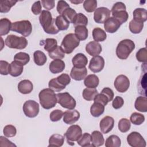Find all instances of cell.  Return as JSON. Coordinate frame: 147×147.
<instances>
[{
	"label": "cell",
	"instance_id": "cell-61",
	"mask_svg": "<svg viewBox=\"0 0 147 147\" xmlns=\"http://www.w3.org/2000/svg\"><path fill=\"white\" fill-rule=\"evenodd\" d=\"M0 142H5V143L0 144L1 146H16L15 144H13L7 138L3 136L0 137Z\"/></svg>",
	"mask_w": 147,
	"mask_h": 147
},
{
	"label": "cell",
	"instance_id": "cell-32",
	"mask_svg": "<svg viewBox=\"0 0 147 147\" xmlns=\"http://www.w3.org/2000/svg\"><path fill=\"white\" fill-rule=\"evenodd\" d=\"M77 38L81 41L86 40L88 36L87 28L84 26H78L75 27V33Z\"/></svg>",
	"mask_w": 147,
	"mask_h": 147
},
{
	"label": "cell",
	"instance_id": "cell-31",
	"mask_svg": "<svg viewBox=\"0 0 147 147\" xmlns=\"http://www.w3.org/2000/svg\"><path fill=\"white\" fill-rule=\"evenodd\" d=\"M105 106L103 104L94 102L90 107V113L94 117H99L105 111Z\"/></svg>",
	"mask_w": 147,
	"mask_h": 147
},
{
	"label": "cell",
	"instance_id": "cell-26",
	"mask_svg": "<svg viewBox=\"0 0 147 147\" xmlns=\"http://www.w3.org/2000/svg\"><path fill=\"white\" fill-rule=\"evenodd\" d=\"M40 44L44 46V48L45 51L48 52H50L57 47V41L55 38H48L44 40L40 41Z\"/></svg>",
	"mask_w": 147,
	"mask_h": 147
},
{
	"label": "cell",
	"instance_id": "cell-11",
	"mask_svg": "<svg viewBox=\"0 0 147 147\" xmlns=\"http://www.w3.org/2000/svg\"><path fill=\"white\" fill-rule=\"evenodd\" d=\"M127 142L132 147H145L146 145L145 139L137 131H133L127 136Z\"/></svg>",
	"mask_w": 147,
	"mask_h": 147
},
{
	"label": "cell",
	"instance_id": "cell-12",
	"mask_svg": "<svg viewBox=\"0 0 147 147\" xmlns=\"http://www.w3.org/2000/svg\"><path fill=\"white\" fill-rule=\"evenodd\" d=\"M111 11L106 7L97 8L94 14V20L98 24H104L110 17Z\"/></svg>",
	"mask_w": 147,
	"mask_h": 147
},
{
	"label": "cell",
	"instance_id": "cell-29",
	"mask_svg": "<svg viewBox=\"0 0 147 147\" xmlns=\"http://www.w3.org/2000/svg\"><path fill=\"white\" fill-rule=\"evenodd\" d=\"M135 109L140 112L147 111V98L146 96H138L134 103Z\"/></svg>",
	"mask_w": 147,
	"mask_h": 147
},
{
	"label": "cell",
	"instance_id": "cell-40",
	"mask_svg": "<svg viewBox=\"0 0 147 147\" xmlns=\"http://www.w3.org/2000/svg\"><path fill=\"white\" fill-rule=\"evenodd\" d=\"M88 21L87 17L83 13H79L78 14L77 13L72 24L75 26V27L78 26H86V25L88 24Z\"/></svg>",
	"mask_w": 147,
	"mask_h": 147
},
{
	"label": "cell",
	"instance_id": "cell-1",
	"mask_svg": "<svg viewBox=\"0 0 147 147\" xmlns=\"http://www.w3.org/2000/svg\"><path fill=\"white\" fill-rule=\"evenodd\" d=\"M39 21L44 32L48 34H56L60 31L55 24V19L52 18L51 13L48 10H42Z\"/></svg>",
	"mask_w": 147,
	"mask_h": 147
},
{
	"label": "cell",
	"instance_id": "cell-19",
	"mask_svg": "<svg viewBox=\"0 0 147 147\" xmlns=\"http://www.w3.org/2000/svg\"><path fill=\"white\" fill-rule=\"evenodd\" d=\"M87 69L86 67L76 68L73 67L70 72V76L71 78L76 81H80L87 76Z\"/></svg>",
	"mask_w": 147,
	"mask_h": 147
},
{
	"label": "cell",
	"instance_id": "cell-57",
	"mask_svg": "<svg viewBox=\"0 0 147 147\" xmlns=\"http://www.w3.org/2000/svg\"><path fill=\"white\" fill-rule=\"evenodd\" d=\"M124 104V100L123 98L119 96H117L113 99L112 102V106L115 109H119L121 108Z\"/></svg>",
	"mask_w": 147,
	"mask_h": 147
},
{
	"label": "cell",
	"instance_id": "cell-30",
	"mask_svg": "<svg viewBox=\"0 0 147 147\" xmlns=\"http://www.w3.org/2000/svg\"><path fill=\"white\" fill-rule=\"evenodd\" d=\"M64 142V137L59 134H54L52 135L49 139L48 146H61Z\"/></svg>",
	"mask_w": 147,
	"mask_h": 147
},
{
	"label": "cell",
	"instance_id": "cell-15",
	"mask_svg": "<svg viewBox=\"0 0 147 147\" xmlns=\"http://www.w3.org/2000/svg\"><path fill=\"white\" fill-rule=\"evenodd\" d=\"M80 118V113L75 109L68 110L63 114V121L68 125L75 123Z\"/></svg>",
	"mask_w": 147,
	"mask_h": 147
},
{
	"label": "cell",
	"instance_id": "cell-7",
	"mask_svg": "<svg viewBox=\"0 0 147 147\" xmlns=\"http://www.w3.org/2000/svg\"><path fill=\"white\" fill-rule=\"evenodd\" d=\"M5 42L7 47L17 49H23L28 45V41L25 37H18L13 34L7 36Z\"/></svg>",
	"mask_w": 147,
	"mask_h": 147
},
{
	"label": "cell",
	"instance_id": "cell-36",
	"mask_svg": "<svg viewBox=\"0 0 147 147\" xmlns=\"http://www.w3.org/2000/svg\"><path fill=\"white\" fill-rule=\"evenodd\" d=\"M17 1L5 0L0 1V12L1 13H6L10 10L11 7L14 6Z\"/></svg>",
	"mask_w": 147,
	"mask_h": 147
},
{
	"label": "cell",
	"instance_id": "cell-17",
	"mask_svg": "<svg viewBox=\"0 0 147 147\" xmlns=\"http://www.w3.org/2000/svg\"><path fill=\"white\" fill-rule=\"evenodd\" d=\"M119 22L114 17H109L104 23V28L106 32L114 33L116 32L121 26Z\"/></svg>",
	"mask_w": 147,
	"mask_h": 147
},
{
	"label": "cell",
	"instance_id": "cell-37",
	"mask_svg": "<svg viewBox=\"0 0 147 147\" xmlns=\"http://www.w3.org/2000/svg\"><path fill=\"white\" fill-rule=\"evenodd\" d=\"M121 141L117 135H111L106 140L105 146L106 147H119Z\"/></svg>",
	"mask_w": 147,
	"mask_h": 147
},
{
	"label": "cell",
	"instance_id": "cell-60",
	"mask_svg": "<svg viewBox=\"0 0 147 147\" xmlns=\"http://www.w3.org/2000/svg\"><path fill=\"white\" fill-rule=\"evenodd\" d=\"M43 7L47 10H50L55 7V1H46L42 0L41 1Z\"/></svg>",
	"mask_w": 147,
	"mask_h": 147
},
{
	"label": "cell",
	"instance_id": "cell-39",
	"mask_svg": "<svg viewBox=\"0 0 147 147\" xmlns=\"http://www.w3.org/2000/svg\"><path fill=\"white\" fill-rule=\"evenodd\" d=\"M144 27V23L137 21L134 20H132L129 22V30L130 31L134 34L140 33Z\"/></svg>",
	"mask_w": 147,
	"mask_h": 147
},
{
	"label": "cell",
	"instance_id": "cell-56",
	"mask_svg": "<svg viewBox=\"0 0 147 147\" xmlns=\"http://www.w3.org/2000/svg\"><path fill=\"white\" fill-rule=\"evenodd\" d=\"M68 7H69V5L67 3L66 1L60 0L57 2L56 9L60 15H61L63 12Z\"/></svg>",
	"mask_w": 147,
	"mask_h": 147
},
{
	"label": "cell",
	"instance_id": "cell-23",
	"mask_svg": "<svg viewBox=\"0 0 147 147\" xmlns=\"http://www.w3.org/2000/svg\"><path fill=\"white\" fill-rule=\"evenodd\" d=\"M24 65L16 61H13L9 66V74L13 77L20 76L24 70Z\"/></svg>",
	"mask_w": 147,
	"mask_h": 147
},
{
	"label": "cell",
	"instance_id": "cell-43",
	"mask_svg": "<svg viewBox=\"0 0 147 147\" xmlns=\"http://www.w3.org/2000/svg\"><path fill=\"white\" fill-rule=\"evenodd\" d=\"M77 143L82 147L92 146L91 135L88 133H84L77 141Z\"/></svg>",
	"mask_w": 147,
	"mask_h": 147
},
{
	"label": "cell",
	"instance_id": "cell-3",
	"mask_svg": "<svg viewBox=\"0 0 147 147\" xmlns=\"http://www.w3.org/2000/svg\"><path fill=\"white\" fill-rule=\"evenodd\" d=\"M134 48L135 44L131 40L124 39L118 43L116 48V55L119 59L125 60Z\"/></svg>",
	"mask_w": 147,
	"mask_h": 147
},
{
	"label": "cell",
	"instance_id": "cell-48",
	"mask_svg": "<svg viewBox=\"0 0 147 147\" xmlns=\"http://www.w3.org/2000/svg\"><path fill=\"white\" fill-rule=\"evenodd\" d=\"M76 14L77 13L76 11L69 7L66 9L63 12L61 16H63L65 18H66L69 22V23H72Z\"/></svg>",
	"mask_w": 147,
	"mask_h": 147
},
{
	"label": "cell",
	"instance_id": "cell-2",
	"mask_svg": "<svg viewBox=\"0 0 147 147\" xmlns=\"http://www.w3.org/2000/svg\"><path fill=\"white\" fill-rule=\"evenodd\" d=\"M38 97L40 105L47 110L54 107L57 103L56 94L49 88L42 90L39 92Z\"/></svg>",
	"mask_w": 147,
	"mask_h": 147
},
{
	"label": "cell",
	"instance_id": "cell-25",
	"mask_svg": "<svg viewBox=\"0 0 147 147\" xmlns=\"http://www.w3.org/2000/svg\"><path fill=\"white\" fill-rule=\"evenodd\" d=\"M99 83L98 77L95 74L88 75L84 78V84L87 88H95L98 87Z\"/></svg>",
	"mask_w": 147,
	"mask_h": 147
},
{
	"label": "cell",
	"instance_id": "cell-13",
	"mask_svg": "<svg viewBox=\"0 0 147 147\" xmlns=\"http://www.w3.org/2000/svg\"><path fill=\"white\" fill-rule=\"evenodd\" d=\"M114 87L119 92H125L129 88L130 80L128 78L124 75H118L115 79Z\"/></svg>",
	"mask_w": 147,
	"mask_h": 147
},
{
	"label": "cell",
	"instance_id": "cell-50",
	"mask_svg": "<svg viewBox=\"0 0 147 147\" xmlns=\"http://www.w3.org/2000/svg\"><path fill=\"white\" fill-rule=\"evenodd\" d=\"M3 134L6 137H13L16 135L17 130L15 126L11 125L5 126L3 130Z\"/></svg>",
	"mask_w": 147,
	"mask_h": 147
},
{
	"label": "cell",
	"instance_id": "cell-8",
	"mask_svg": "<svg viewBox=\"0 0 147 147\" xmlns=\"http://www.w3.org/2000/svg\"><path fill=\"white\" fill-rule=\"evenodd\" d=\"M82 135V130L80 126L78 125H73L68 128L64 137L66 138L67 142L69 145H75L74 142L77 141Z\"/></svg>",
	"mask_w": 147,
	"mask_h": 147
},
{
	"label": "cell",
	"instance_id": "cell-45",
	"mask_svg": "<svg viewBox=\"0 0 147 147\" xmlns=\"http://www.w3.org/2000/svg\"><path fill=\"white\" fill-rule=\"evenodd\" d=\"M118 127L121 132L126 133L128 131L131 127L130 121L127 118H122L118 122Z\"/></svg>",
	"mask_w": 147,
	"mask_h": 147
},
{
	"label": "cell",
	"instance_id": "cell-21",
	"mask_svg": "<svg viewBox=\"0 0 147 147\" xmlns=\"http://www.w3.org/2000/svg\"><path fill=\"white\" fill-rule=\"evenodd\" d=\"M64 62L61 59H55L52 61L49 65V69L51 72L53 74L61 72L65 68Z\"/></svg>",
	"mask_w": 147,
	"mask_h": 147
},
{
	"label": "cell",
	"instance_id": "cell-28",
	"mask_svg": "<svg viewBox=\"0 0 147 147\" xmlns=\"http://www.w3.org/2000/svg\"><path fill=\"white\" fill-rule=\"evenodd\" d=\"M11 22L7 18L0 20V35L1 36L7 34L11 28Z\"/></svg>",
	"mask_w": 147,
	"mask_h": 147
},
{
	"label": "cell",
	"instance_id": "cell-33",
	"mask_svg": "<svg viewBox=\"0 0 147 147\" xmlns=\"http://www.w3.org/2000/svg\"><path fill=\"white\" fill-rule=\"evenodd\" d=\"M92 37L95 41L102 42L107 38V34L105 30L100 28H95L92 30Z\"/></svg>",
	"mask_w": 147,
	"mask_h": 147
},
{
	"label": "cell",
	"instance_id": "cell-52",
	"mask_svg": "<svg viewBox=\"0 0 147 147\" xmlns=\"http://www.w3.org/2000/svg\"><path fill=\"white\" fill-rule=\"evenodd\" d=\"M56 79L59 83L64 87H66L71 82L70 76L67 74H62L56 78Z\"/></svg>",
	"mask_w": 147,
	"mask_h": 147
},
{
	"label": "cell",
	"instance_id": "cell-22",
	"mask_svg": "<svg viewBox=\"0 0 147 147\" xmlns=\"http://www.w3.org/2000/svg\"><path fill=\"white\" fill-rule=\"evenodd\" d=\"M18 90L22 94H28L33 91V84L29 80H22L18 83Z\"/></svg>",
	"mask_w": 147,
	"mask_h": 147
},
{
	"label": "cell",
	"instance_id": "cell-51",
	"mask_svg": "<svg viewBox=\"0 0 147 147\" xmlns=\"http://www.w3.org/2000/svg\"><path fill=\"white\" fill-rule=\"evenodd\" d=\"M137 60L144 63H146L147 61V50L146 48H142L140 49L136 53Z\"/></svg>",
	"mask_w": 147,
	"mask_h": 147
},
{
	"label": "cell",
	"instance_id": "cell-24",
	"mask_svg": "<svg viewBox=\"0 0 147 147\" xmlns=\"http://www.w3.org/2000/svg\"><path fill=\"white\" fill-rule=\"evenodd\" d=\"M91 145L94 147H98L103 145L105 139L101 132L98 130L94 131L91 135Z\"/></svg>",
	"mask_w": 147,
	"mask_h": 147
},
{
	"label": "cell",
	"instance_id": "cell-58",
	"mask_svg": "<svg viewBox=\"0 0 147 147\" xmlns=\"http://www.w3.org/2000/svg\"><path fill=\"white\" fill-rule=\"evenodd\" d=\"M42 6L41 5V1H37L35 2L32 6L31 10L34 15H38L41 13Z\"/></svg>",
	"mask_w": 147,
	"mask_h": 147
},
{
	"label": "cell",
	"instance_id": "cell-5",
	"mask_svg": "<svg viewBox=\"0 0 147 147\" xmlns=\"http://www.w3.org/2000/svg\"><path fill=\"white\" fill-rule=\"evenodd\" d=\"M126 9V7L125 3L122 2H116L111 8V13L113 17L117 20L121 25L126 22L128 20L129 14Z\"/></svg>",
	"mask_w": 147,
	"mask_h": 147
},
{
	"label": "cell",
	"instance_id": "cell-34",
	"mask_svg": "<svg viewBox=\"0 0 147 147\" xmlns=\"http://www.w3.org/2000/svg\"><path fill=\"white\" fill-rule=\"evenodd\" d=\"M69 22L63 16L59 15L55 18V24L59 30H65L69 26Z\"/></svg>",
	"mask_w": 147,
	"mask_h": 147
},
{
	"label": "cell",
	"instance_id": "cell-38",
	"mask_svg": "<svg viewBox=\"0 0 147 147\" xmlns=\"http://www.w3.org/2000/svg\"><path fill=\"white\" fill-rule=\"evenodd\" d=\"M98 94V92L96 88L87 87L83 90L82 92V96L85 100L87 101H91L94 99L95 96Z\"/></svg>",
	"mask_w": 147,
	"mask_h": 147
},
{
	"label": "cell",
	"instance_id": "cell-42",
	"mask_svg": "<svg viewBox=\"0 0 147 147\" xmlns=\"http://www.w3.org/2000/svg\"><path fill=\"white\" fill-rule=\"evenodd\" d=\"M146 71H144V75H141L138 82V92L139 94L146 96Z\"/></svg>",
	"mask_w": 147,
	"mask_h": 147
},
{
	"label": "cell",
	"instance_id": "cell-62",
	"mask_svg": "<svg viewBox=\"0 0 147 147\" xmlns=\"http://www.w3.org/2000/svg\"><path fill=\"white\" fill-rule=\"evenodd\" d=\"M71 3H74V4H79V3H82V2H84L83 1H70Z\"/></svg>",
	"mask_w": 147,
	"mask_h": 147
},
{
	"label": "cell",
	"instance_id": "cell-41",
	"mask_svg": "<svg viewBox=\"0 0 147 147\" xmlns=\"http://www.w3.org/2000/svg\"><path fill=\"white\" fill-rule=\"evenodd\" d=\"M14 60L20 63L22 65L27 64L30 61V56L29 54L20 52L16 53L14 56Z\"/></svg>",
	"mask_w": 147,
	"mask_h": 147
},
{
	"label": "cell",
	"instance_id": "cell-14",
	"mask_svg": "<svg viewBox=\"0 0 147 147\" xmlns=\"http://www.w3.org/2000/svg\"><path fill=\"white\" fill-rule=\"evenodd\" d=\"M105 60L100 56H94L90 60L88 65L89 69L94 73L100 72L104 68Z\"/></svg>",
	"mask_w": 147,
	"mask_h": 147
},
{
	"label": "cell",
	"instance_id": "cell-10",
	"mask_svg": "<svg viewBox=\"0 0 147 147\" xmlns=\"http://www.w3.org/2000/svg\"><path fill=\"white\" fill-rule=\"evenodd\" d=\"M25 115L29 118L36 117L40 111L39 105L33 100H26L22 107Z\"/></svg>",
	"mask_w": 147,
	"mask_h": 147
},
{
	"label": "cell",
	"instance_id": "cell-20",
	"mask_svg": "<svg viewBox=\"0 0 147 147\" xmlns=\"http://www.w3.org/2000/svg\"><path fill=\"white\" fill-rule=\"evenodd\" d=\"M72 63L74 67L76 68L86 67L88 63L87 57L83 53H79L76 54L72 59Z\"/></svg>",
	"mask_w": 147,
	"mask_h": 147
},
{
	"label": "cell",
	"instance_id": "cell-35",
	"mask_svg": "<svg viewBox=\"0 0 147 147\" xmlns=\"http://www.w3.org/2000/svg\"><path fill=\"white\" fill-rule=\"evenodd\" d=\"M33 59L35 64L38 66H42L47 62V58L45 54L41 51H36L33 53Z\"/></svg>",
	"mask_w": 147,
	"mask_h": 147
},
{
	"label": "cell",
	"instance_id": "cell-49",
	"mask_svg": "<svg viewBox=\"0 0 147 147\" xmlns=\"http://www.w3.org/2000/svg\"><path fill=\"white\" fill-rule=\"evenodd\" d=\"M48 87L50 89L55 92H60L65 88V87L60 84L56 78L52 79L49 80L48 83Z\"/></svg>",
	"mask_w": 147,
	"mask_h": 147
},
{
	"label": "cell",
	"instance_id": "cell-9",
	"mask_svg": "<svg viewBox=\"0 0 147 147\" xmlns=\"http://www.w3.org/2000/svg\"><path fill=\"white\" fill-rule=\"evenodd\" d=\"M57 102L63 108L72 110L76 107L75 99L67 92L56 94Z\"/></svg>",
	"mask_w": 147,
	"mask_h": 147
},
{
	"label": "cell",
	"instance_id": "cell-53",
	"mask_svg": "<svg viewBox=\"0 0 147 147\" xmlns=\"http://www.w3.org/2000/svg\"><path fill=\"white\" fill-rule=\"evenodd\" d=\"M64 113L59 109H56L53 110L49 115V118L51 121L52 122H57L61 119L62 117L63 116Z\"/></svg>",
	"mask_w": 147,
	"mask_h": 147
},
{
	"label": "cell",
	"instance_id": "cell-6",
	"mask_svg": "<svg viewBox=\"0 0 147 147\" xmlns=\"http://www.w3.org/2000/svg\"><path fill=\"white\" fill-rule=\"evenodd\" d=\"M11 30L21 34L24 37H28L32 32V25L28 20L16 21L12 23Z\"/></svg>",
	"mask_w": 147,
	"mask_h": 147
},
{
	"label": "cell",
	"instance_id": "cell-4",
	"mask_svg": "<svg viewBox=\"0 0 147 147\" xmlns=\"http://www.w3.org/2000/svg\"><path fill=\"white\" fill-rule=\"evenodd\" d=\"M80 44V40L74 33H69L65 36L60 47L65 53L70 54Z\"/></svg>",
	"mask_w": 147,
	"mask_h": 147
},
{
	"label": "cell",
	"instance_id": "cell-55",
	"mask_svg": "<svg viewBox=\"0 0 147 147\" xmlns=\"http://www.w3.org/2000/svg\"><path fill=\"white\" fill-rule=\"evenodd\" d=\"M94 100L95 102L100 103L103 104L104 106H106L108 103V102H109L108 98L104 94H103L102 92L98 94L95 96Z\"/></svg>",
	"mask_w": 147,
	"mask_h": 147
},
{
	"label": "cell",
	"instance_id": "cell-27",
	"mask_svg": "<svg viewBox=\"0 0 147 147\" xmlns=\"http://www.w3.org/2000/svg\"><path fill=\"white\" fill-rule=\"evenodd\" d=\"M133 20L141 22H144L147 20V11L144 8H137L133 12Z\"/></svg>",
	"mask_w": 147,
	"mask_h": 147
},
{
	"label": "cell",
	"instance_id": "cell-54",
	"mask_svg": "<svg viewBox=\"0 0 147 147\" xmlns=\"http://www.w3.org/2000/svg\"><path fill=\"white\" fill-rule=\"evenodd\" d=\"M10 64L4 60L0 61V73L2 75H7L9 74Z\"/></svg>",
	"mask_w": 147,
	"mask_h": 147
},
{
	"label": "cell",
	"instance_id": "cell-46",
	"mask_svg": "<svg viewBox=\"0 0 147 147\" xmlns=\"http://www.w3.org/2000/svg\"><path fill=\"white\" fill-rule=\"evenodd\" d=\"M130 122L136 125H141L145 121V117L144 115L134 112L131 114L130 117Z\"/></svg>",
	"mask_w": 147,
	"mask_h": 147
},
{
	"label": "cell",
	"instance_id": "cell-44",
	"mask_svg": "<svg viewBox=\"0 0 147 147\" xmlns=\"http://www.w3.org/2000/svg\"><path fill=\"white\" fill-rule=\"evenodd\" d=\"M49 56L52 59H62L65 57V53L60 46H58L52 51L48 52Z\"/></svg>",
	"mask_w": 147,
	"mask_h": 147
},
{
	"label": "cell",
	"instance_id": "cell-18",
	"mask_svg": "<svg viewBox=\"0 0 147 147\" xmlns=\"http://www.w3.org/2000/svg\"><path fill=\"white\" fill-rule=\"evenodd\" d=\"M86 51L90 56H96L101 53L102 48L99 42L95 41H92L86 45Z\"/></svg>",
	"mask_w": 147,
	"mask_h": 147
},
{
	"label": "cell",
	"instance_id": "cell-16",
	"mask_svg": "<svg viewBox=\"0 0 147 147\" xmlns=\"http://www.w3.org/2000/svg\"><path fill=\"white\" fill-rule=\"evenodd\" d=\"M114 125V119L110 116H106L103 118L99 123V127L102 133L107 134L113 128Z\"/></svg>",
	"mask_w": 147,
	"mask_h": 147
},
{
	"label": "cell",
	"instance_id": "cell-47",
	"mask_svg": "<svg viewBox=\"0 0 147 147\" xmlns=\"http://www.w3.org/2000/svg\"><path fill=\"white\" fill-rule=\"evenodd\" d=\"M97 1L95 0H86L83 2V7L88 13H91L96 9Z\"/></svg>",
	"mask_w": 147,
	"mask_h": 147
},
{
	"label": "cell",
	"instance_id": "cell-59",
	"mask_svg": "<svg viewBox=\"0 0 147 147\" xmlns=\"http://www.w3.org/2000/svg\"><path fill=\"white\" fill-rule=\"evenodd\" d=\"M101 92L104 94L108 98L109 102L111 101L113 99L114 94L113 91L111 88L109 87H105L104 88L102 89Z\"/></svg>",
	"mask_w": 147,
	"mask_h": 147
}]
</instances>
